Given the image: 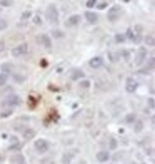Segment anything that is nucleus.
I'll return each mask as SVG.
<instances>
[{
  "instance_id": "a211bd4d",
  "label": "nucleus",
  "mask_w": 155,
  "mask_h": 164,
  "mask_svg": "<svg viewBox=\"0 0 155 164\" xmlns=\"http://www.w3.org/2000/svg\"><path fill=\"white\" fill-rule=\"evenodd\" d=\"M32 17H33L32 10H23V12H22V15H20V20H22V22H27V20H30Z\"/></svg>"
},
{
  "instance_id": "f03ea898",
  "label": "nucleus",
  "mask_w": 155,
  "mask_h": 164,
  "mask_svg": "<svg viewBox=\"0 0 155 164\" xmlns=\"http://www.w3.org/2000/svg\"><path fill=\"white\" fill-rule=\"evenodd\" d=\"M120 15H122V7H120V5H112L110 9L107 10V19H108V22L118 20Z\"/></svg>"
},
{
  "instance_id": "2eb2a0df",
  "label": "nucleus",
  "mask_w": 155,
  "mask_h": 164,
  "mask_svg": "<svg viewBox=\"0 0 155 164\" xmlns=\"http://www.w3.org/2000/svg\"><path fill=\"white\" fill-rule=\"evenodd\" d=\"M12 164H27V161H25V157H23L22 153H17L12 157Z\"/></svg>"
},
{
  "instance_id": "5701e85b",
  "label": "nucleus",
  "mask_w": 155,
  "mask_h": 164,
  "mask_svg": "<svg viewBox=\"0 0 155 164\" xmlns=\"http://www.w3.org/2000/svg\"><path fill=\"white\" fill-rule=\"evenodd\" d=\"M135 121H137V117H135V114H132V112L125 116V122H127V124H134Z\"/></svg>"
},
{
  "instance_id": "f8f14e48",
  "label": "nucleus",
  "mask_w": 155,
  "mask_h": 164,
  "mask_svg": "<svg viewBox=\"0 0 155 164\" xmlns=\"http://www.w3.org/2000/svg\"><path fill=\"white\" fill-rule=\"evenodd\" d=\"M85 19H87L88 24H97L98 15L95 13V12H92V10H87V12H85Z\"/></svg>"
},
{
  "instance_id": "393cba45",
  "label": "nucleus",
  "mask_w": 155,
  "mask_h": 164,
  "mask_svg": "<svg viewBox=\"0 0 155 164\" xmlns=\"http://www.w3.org/2000/svg\"><path fill=\"white\" fill-rule=\"evenodd\" d=\"M145 44L148 45V47H154V35H152V34H148V35L145 37Z\"/></svg>"
},
{
  "instance_id": "c85d7f7f",
  "label": "nucleus",
  "mask_w": 155,
  "mask_h": 164,
  "mask_svg": "<svg viewBox=\"0 0 155 164\" xmlns=\"http://www.w3.org/2000/svg\"><path fill=\"white\" fill-rule=\"evenodd\" d=\"M7 27H9V22H7L5 19H0V32H2V30H5Z\"/></svg>"
},
{
  "instance_id": "20e7f679",
  "label": "nucleus",
  "mask_w": 155,
  "mask_h": 164,
  "mask_svg": "<svg viewBox=\"0 0 155 164\" xmlns=\"http://www.w3.org/2000/svg\"><path fill=\"white\" fill-rule=\"evenodd\" d=\"M27 54H29V44H25V42L15 45L13 50H12V55H13V57H23V55H27Z\"/></svg>"
},
{
  "instance_id": "412c9836",
  "label": "nucleus",
  "mask_w": 155,
  "mask_h": 164,
  "mask_svg": "<svg viewBox=\"0 0 155 164\" xmlns=\"http://www.w3.org/2000/svg\"><path fill=\"white\" fill-rule=\"evenodd\" d=\"M73 156H75V151H70L68 154H63V159H62L63 164H70V161H72V157H73Z\"/></svg>"
},
{
  "instance_id": "e433bc0d",
  "label": "nucleus",
  "mask_w": 155,
  "mask_h": 164,
  "mask_svg": "<svg viewBox=\"0 0 155 164\" xmlns=\"http://www.w3.org/2000/svg\"><path fill=\"white\" fill-rule=\"evenodd\" d=\"M108 57H110V60H112V62H115V60H118V54H110V55H108Z\"/></svg>"
},
{
  "instance_id": "6e6552de",
  "label": "nucleus",
  "mask_w": 155,
  "mask_h": 164,
  "mask_svg": "<svg viewBox=\"0 0 155 164\" xmlns=\"http://www.w3.org/2000/svg\"><path fill=\"white\" fill-rule=\"evenodd\" d=\"M39 42H40V45H43L45 49H52V45H53L52 37H50V35H47V34H42V35H39Z\"/></svg>"
},
{
  "instance_id": "423d86ee",
  "label": "nucleus",
  "mask_w": 155,
  "mask_h": 164,
  "mask_svg": "<svg viewBox=\"0 0 155 164\" xmlns=\"http://www.w3.org/2000/svg\"><path fill=\"white\" fill-rule=\"evenodd\" d=\"M147 55H148V54H147V49L145 47L138 49V50H137V54H135V65H138V67H140V65H144V64L147 62Z\"/></svg>"
},
{
  "instance_id": "4be33fe9",
  "label": "nucleus",
  "mask_w": 155,
  "mask_h": 164,
  "mask_svg": "<svg viewBox=\"0 0 155 164\" xmlns=\"http://www.w3.org/2000/svg\"><path fill=\"white\" fill-rule=\"evenodd\" d=\"M78 86L82 87V89H88V87L92 86V82L87 80V79H80V80H78Z\"/></svg>"
},
{
  "instance_id": "aec40b11",
  "label": "nucleus",
  "mask_w": 155,
  "mask_h": 164,
  "mask_svg": "<svg viewBox=\"0 0 155 164\" xmlns=\"http://www.w3.org/2000/svg\"><path fill=\"white\" fill-rule=\"evenodd\" d=\"M144 131V121H135L134 122V132H140Z\"/></svg>"
},
{
  "instance_id": "ddd939ff",
  "label": "nucleus",
  "mask_w": 155,
  "mask_h": 164,
  "mask_svg": "<svg viewBox=\"0 0 155 164\" xmlns=\"http://www.w3.org/2000/svg\"><path fill=\"white\" fill-rule=\"evenodd\" d=\"M108 159H110V153H108V151H98V153H97V161L107 164Z\"/></svg>"
},
{
  "instance_id": "bb28decb",
  "label": "nucleus",
  "mask_w": 155,
  "mask_h": 164,
  "mask_svg": "<svg viewBox=\"0 0 155 164\" xmlns=\"http://www.w3.org/2000/svg\"><path fill=\"white\" fill-rule=\"evenodd\" d=\"M7 80H9V76H5V74H2L0 72V87H3L7 84Z\"/></svg>"
},
{
  "instance_id": "39448f33",
  "label": "nucleus",
  "mask_w": 155,
  "mask_h": 164,
  "mask_svg": "<svg viewBox=\"0 0 155 164\" xmlns=\"http://www.w3.org/2000/svg\"><path fill=\"white\" fill-rule=\"evenodd\" d=\"M45 19L50 22H58V9L55 5H49L45 10Z\"/></svg>"
},
{
  "instance_id": "b1692460",
  "label": "nucleus",
  "mask_w": 155,
  "mask_h": 164,
  "mask_svg": "<svg viewBox=\"0 0 155 164\" xmlns=\"http://www.w3.org/2000/svg\"><path fill=\"white\" fill-rule=\"evenodd\" d=\"M12 114H13V109H5V111H2V112H0V117H2V119H5V117H10Z\"/></svg>"
},
{
  "instance_id": "9b49d317",
  "label": "nucleus",
  "mask_w": 155,
  "mask_h": 164,
  "mask_svg": "<svg viewBox=\"0 0 155 164\" xmlns=\"http://www.w3.org/2000/svg\"><path fill=\"white\" fill-rule=\"evenodd\" d=\"M88 65H90L92 69H98V67H102V65H104V59H102V57H98V55H97V57L90 59Z\"/></svg>"
},
{
  "instance_id": "c756f323",
  "label": "nucleus",
  "mask_w": 155,
  "mask_h": 164,
  "mask_svg": "<svg viewBox=\"0 0 155 164\" xmlns=\"http://www.w3.org/2000/svg\"><path fill=\"white\" fill-rule=\"evenodd\" d=\"M10 5H13L12 0H0V7H10Z\"/></svg>"
},
{
  "instance_id": "6ab92c4d",
  "label": "nucleus",
  "mask_w": 155,
  "mask_h": 164,
  "mask_svg": "<svg viewBox=\"0 0 155 164\" xmlns=\"http://www.w3.org/2000/svg\"><path fill=\"white\" fill-rule=\"evenodd\" d=\"M33 137H35V131L30 129V127H27V129L23 131V139H33Z\"/></svg>"
},
{
  "instance_id": "4468645a",
  "label": "nucleus",
  "mask_w": 155,
  "mask_h": 164,
  "mask_svg": "<svg viewBox=\"0 0 155 164\" xmlns=\"http://www.w3.org/2000/svg\"><path fill=\"white\" fill-rule=\"evenodd\" d=\"M152 70H154V57L148 59V65H145L144 69H140V74H152Z\"/></svg>"
},
{
  "instance_id": "7ed1b4c3",
  "label": "nucleus",
  "mask_w": 155,
  "mask_h": 164,
  "mask_svg": "<svg viewBox=\"0 0 155 164\" xmlns=\"http://www.w3.org/2000/svg\"><path fill=\"white\" fill-rule=\"evenodd\" d=\"M33 147H35V151L39 154H45V153H49V149H50V142L47 139H37Z\"/></svg>"
},
{
  "instance_id": "f257e3e1",
  "label": "nucleus",
  "mask_w": 155,
  "mask_h": 164,
  "mask_svg": "<svg viewBox=\"0 0 155 164\" xmlns=\"http://www.w3.org/2000/svg\"><path fill=\"white\" fill-rule=\"evenodd\" d=\"M20 97L17 96V94H10V96H7L3 101H2V106L3 107H7V109H13V107H17L20 106Z\"/></svg>"
},
{
  "instance_id": "1a4fd4ad",
  "label": "nucleus",
  "mask_w": 155,
  "mask_h": 164,
  "mask_svg": "<svg viewBox=\"0 0 155 164\" xmlns=\"http://www.w3.org/2000/svg\"><path fill=\"white\" fill-rule=\"evenodd\" d=\"M125 39H128V40H132V42H135V44H138L140 39H142V35H138V34H135L132 29H128V30H127V34H125Z\"/></svg>"
},
{
  "instance_id": "4c0bfd02",
  "label": "nucleus",
  "mask_w": 155,
  "mask_h": 164,
  "mask_svg": "<svg viewBox=\"0 0 155 164\" xmlns=\"http://www.w3.org/2000/svg\"><path fill=\"white\" fill-rule=\"evenodd\" d=\"M3 50H5V44H3V42H2V40H0V54H2V52H3Z\"/></svg>"
},
{
  "instance_id": "9d476101",
  "label": "nucleus",
  "mask_w": 155,
  "mask_h": 164,
  "mask_svg": "<svg viewBox=\"0 0 155 164\" xmlns=\"http://www.w3.org/2000/svg\"><path fill=\"white\" fill-rule=\"evenodd\" d=\"M78 24H80V15H77V13H75V15H70L67 19V22H65L67 27H75Z\"/></svg>"
},
{
  "instance_id": "473e14b6",
  "label": "nucleus",
  "mask_w": 155,
  "mask_h": 164,
  "mask_svg": "<svg viewBox=\"0 0 155 164\" xmlns=\"http://www.w3.org/2000/svg\"><path fill=\"white\" fill-rule=\"evenodd\" d=\"M13 79H15L17 82H23V80H25V77H23V76H19V74H15V72H13Z\"/></svg>"
},
{
  "instance_id": "dca6fc26",
  "label": "nucleus",
  "mask_w": 155,
  "mask_h": 164,
  "mask_svg": "<svg viewBox=\"0 0 155 164\" xmlns=\"http://www.w3.org/2000/svg\"><path fill=\"white\" fill-rule=\"evenodd\" d=\"M0 72L5 74V76H10L13 70H12V65H10V64H2V65H0Z\"/></svg>"
},
{
  "instance_id": "2f4dec72",
  "label": "nucleus",
  "mask_w": 155,
  "mask_h": 164,
  "mask_svg": "<svg viewBox=\"0 0 155 164\" xmlns=\"http://www.w3.org/2000/svg\"><path fill=\"white\" fill-rule=\"evenodd\" d=\"M108 147H110V151L117 149V141H115V139H110V142H108Z\"/></svg>"
},
{
  "instance_id": "72a5a7b5",
  "label": "nucleus",
  "mask_w": 155,
  "mask_h": 164,
  "mask_svg": "<svg viewBox=\"0 0 155 164\" xmlns=\"http://www.w3.org/2000/svg\"><path fill=\"white\" fill-rule=\"evenodd\" d=\"M97 5V0H87V7L88 9H92V7H95Z\"/></svg>"
},
{
  "instance_id": "7c9ffc66",
  "label": "nucleus",
  "mask_w": 155,
  "mask_h": 164,
  "mask_svg": "<svg viewBox=\"0 0 155 164\" xmlns=\"http://www.w3.org/2000/svg\"><path fill=\"white\" fill-rule=\"evenodd\" d=\"M53 37H55V39H62V37H63V32H62V30H53Z\"/></svg>"
},
{
  "instance_id": "a878e982",
  "label": "nucleus",
  "mask_w": 155,
  "mask_h": 164,
  "mask_svg": "<svg viewBox=\"0 0 155 164\" xmlns=\"http://www.w3.org/2000/svg\"><path fill=\"white\" fill-rule=\"evenodd\" d=\"M125 35H124V34H117L115 35V42L117 44H124V42H125Z\"/></svg>"
},
{
  "instance_id": "0eeeda50",
  "label": "nucleus",
  "mask_w": 155,
  "mask_h": 164,
  "mask_svg": "<svg viewBox=\"0 0 155 164\" xmlns=\"http://www.w3.org/2000/svg\"><path fill=\"white\" fill-rule=\"evenodd\" d=\"M137 87H138V82H137L134 77H127L125 80V90L128 92V94H132V92H135Z\"/></svg>"
},
{
  "instance_id": "f704fd0d",
  "label": "nucleus",
  "mask_w": 155,
  "mask_h": 164,
  "mask_svg": "<svg viewBox=\"0 0 155 164\" xmlns=\"http://www.w3.org/2000/svg\"><path fill=\"white\" fill-rule=\"evenodd\" d=\"M33 24H37V25H39V24H42V19H40V15H35V17H33Z\"/></svg>"
},
{
  "instance_id": "cd10ccee",
  "label": "nucleus",
  "mask_w": 155,
  "mask_h": 164,
  "mask_svg": "<svg viewBox=\"0 0 155 164\" xmlns=\"http://www.w3.org/2000/svg\"><path fill=\"white\" fill-rule=\"evenodd\" d=\"M130 55H132V54H130L128 50H122V52L118 54V57H124V60H128V59H130Z\"/></svg>"
},
{
  "instance_id": "c9c22d12",
  "label": "nucleus",
  "mask_w": 155,
  "mask_h": 164,
  "mask_svg": "<svg viewBox=\"0 0 155 164\" xmlns=\"http://www.w3.org/2000/svg\"><path fill=\"white\" fill-rule=\"evenodd\" d=\"M107 5H108L107 2H102V3H98L97 7H98V9H100V10H104V9H107Z\"/></svg>"
},
{
  "instance_id": "f3484780",
  "label": "nucleus",
  "mask_w": 155,
  "mask_h": 164,
  "mask_svg": "<svg viewBox=\"0 0 155 164\" xmlns=\"http://www.w3.org/2000/svg\"><path fill=\"white\" fill-rule=\"evenodd\" d=\"M70 77L73 79V80H80V79H84V72L78 70V69H73L72 74H70Z\"/></svg>"
}]
</instances>
